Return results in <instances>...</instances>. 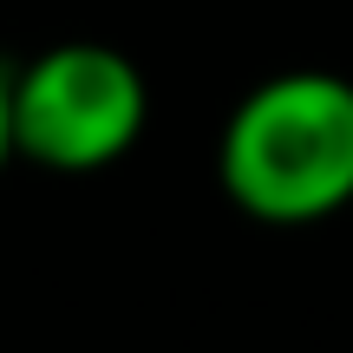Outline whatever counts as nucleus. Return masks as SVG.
Listing matches in <instances>:
<instances>
[{
    "mask_svg": "<svg viewBox=\"0 0 353 353\" xmlns=\"http://www.w3.org/2000/svg\"><path fill=\"white\" fill-rule=\"evenodd\" d=\"M216 183L255 223H321L353 203V79L275 72L229 112Z\"/></svg>",
    "mask_w": 353,
    "mask_h": 353,
    "instance_id": "f257e3e1",
    "label": "nucleus"
},
{
    "mask_svg": "<svg viewBox=\"0 0 353 353\" xmlns=\"http://www.w3.org/2000/svg\"><path fill=\"white\" fill-rule=\"evenodd\" d=\"M13 157V72L0 65V164Z\"/></svg>",
    "mask_w": 353,
    "mask_h": 353,
    "instance_id": "7ed1b4c3",
    "label": "nucleus"
},
{
    "mask_svg": "<svg viewBox=\"0 0 353 353\" xmlns=\"http://www.w3.org/2000/svg\"><path fill=\"white\" fill-rule=\"evenodd\" d=\"M151 85L118 46L65 39L13 72V157L85 176L105 170L144 138Z\"/></svg>",
    "mask_w": 353,
    "mask_h": 353,
    "instance_id": "f03ea898",
    "label": "nucleus"
}]
</instances>
